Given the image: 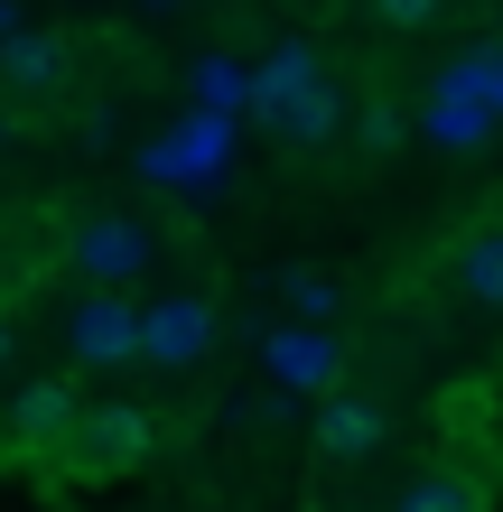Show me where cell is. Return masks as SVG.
I'll use <instances>...</instances> for the list:
<instances>
[{
  "label": "cell",
  "mask_w": 503,
  "mask_h": 512,
  "mask_svg": "<svg viewBox=\"0 0 503 512\" xmlns=\"http://www.w3.org/2000/svg\"><path fill=\"white\" fill-rule=\"evenodd\" d=\"M271 373L289 391H336L345 382V345L327 336V326H299V317H289L280 336H271Z\"/></svg>",
  "instance_id": "cell-6"
},
{
  "label": "cell",
  "mask_w": 503,
  "mask_h": 512,
  "mask_svg": "<svg viewBox=\"0 0 503 512\" xmlns=\"http://www.w3.org/2000/svg\"><path fill=\"white\" fill-rule=\"evenodd\" d=\"M205 354H215V308H205V298H159V308H140V345H131V364L196 373Z\"/></svg>",
  "instance_id": "cell-2"
},
{
  "label": "cell",
  "mask_w": 503,
  "mask_h": 512,
  "mask_svg": "<svg viewBox=\"0 0 503 512\" xmlns=\"http://www.w3.org/2000/svg\"><path fill=\"white\" fill-rule=\"evenodd\" d=\"M280 298H289V317H299V326H327V317L345 308L327 270H289V280H280Z\"/></svg>",
  "instance_id": "cell-13"
},
{
  "label": "cell",
  "mask_w": 503,
  "mask_h": 512,
  "mask_svg": "<svg viewBox=\"0 0 503 512\" xmlns=\"http://www.w3.org/2000/svg\"><path fill=\"white\" fill-rule=\"evenodd\" d=\"M382 438H392V401H373V391H317V457L327 466H364Z\"/></svg>",
  "instance_id": "cell-4"
},
{
  "label": "cell",
  "mask_w": 503,
  "mask_h": 512,
  "mask_svg": "<svg viewBox=\"0 0 503 512\" xmlns=\"http://www.w3.org/2000/svg\"><path fill=\"white\" fill-rule=\"evenodd\" d=\"M131 345H140V308H131L122 289H84L75 317H66V354H75L84 373H122Z\"/></svg>",
  "instance_id": "cell-3"
},
{
  "label": "cell",
  "mask_w": 503,
  "mask_h": 512,
  "mask_svg": "<svg viewBox=\"0 0 503 512\" xmlns=\"http://www.w3.org/2000/svg\"><path fill=\"white\" fill-rule=\"evenodd\" d=\"M438 10H448V0H373V19L392 28V38H410V28H429Z\"/></svg>",
  "instance_id": "cell-14"
},
{
  "label": "cell",
  "mask_w": 503,
  "mask_h": 512,
  "mask_svg": "<svg viewBox=\"0 0 503 512\" xmlns=\"http://www.w3.org/2000/svg\"><path fill=\"white\" fill-rule=\"evenodd\" d=\"M150 261H159V243H150V224H131V215H75L66 224V270L84 289H131Z\"/></svg>",
  "instance_id": "cell-1"
},
{
  "label": "cell",
  "mask_w": 503,
  "mask_h": 512,
  "mask_svg": "<svg viewBox=\"0 0 503 512\" xmlns=\"http://www.w3.org/2000/svg\"><path fill=\"white\" fill-rule=\"evenodd\" d=\"M0 75H10L19 94H47V84H66V47H56V38H28V28H19V38L0 47Z\"/></svg>",
  "instance_id": "cell-11"
},
{
  "label": "cell",
  "mask_w": 503,
  "mask_h": 512,
  "mask_svg": "<svg viewBox=\"0 0 503 512\" xmlns=\"http://www.w3.org/2000/svg\"><path fill=\"white\" fill-rule=\"evenodd\" d=\"M308 75H327V66H317V47L308 38H280L271 56H261V75H252V112H271L280 94H299Z\"/></svg>",
  "instance_id": "cell-9"
},
{
  "label": "cell",
  "mask_w": 503,
  "mask_h": 512,
  "mask_svg": "<svg viewBox=\"0 0 503 512\" xmlns=\"http://www.w3.org/2000/svg\"><path fill=\"white\" fill-rule=\"evenodd\" d=\"M66 429H75V391H66V382L19 391V438H28V447H47V457H56V438H66Z\"/></svg>",
  "instance_id": "cell-10"
},
{
  "label": "cell",
  "mask_w": 503,
  "mask_h": 512,
  "mask_svg": "<svg viewBox=\"0 0 503 512\" xmlns=\"http://www.w3.org/2000/svg\"><path fill=\"white\" fill-rule=\"evenodd\" d=\"M401 512H485V494L466 485L457 466H438V475H420V485L401 494Z\"/></svg>",
  "instance_id": "cell-12"
},
{
  "label": "cell",
  "mask_w": 503,
  "mask_h": 512,
  "mask_svg": "<svg viewBox=\"0 0 503 512\" xmlns=\"http://www.w3.org/2000/svg\"><path fill=\"white\" fill-rule=\"evenodd\" d=\"M261 131L289 140V149H327L345 131V94H336V75H308L299 94H280L271 112H261Z\"/></svg>",
  "instance_id": "cell-5"
},
{
  "label": "cell",
  "mask_w": 503,
  "mask_h": 512,
  "mask_svg": "<svg viewBox=\"0 0 503 512\" xmlns=\"http://www.w3.org/2000/svg\"><path fill=\"white\" fill-rule=\"evenodd\" d=\"M0 364H10V317H0Z\"/></svg>",
  "instance_id": "cell-15"
},
{
  "label": "cell",
  "mask_w": 503,
  "mask_h": 512,
  "mask_svg": "<svg viewBox=\"0 0 503 512\" xmlns=\"http://www.w3.org/2000/svg\"><path fill=\"white\" fill-rule=\"evenodd\" d=\"M448 289L466 308H503V224H476L448 243Z\"/></svg>",
  "instance_id": "cell-8"
},
{
  "label": "cell",
  "mask_w": 503,
  "mask_h": 512,
  "mask_svg": "<svg viewBox=\"0 0 503 512\" xmlns=\"http://www.w3.org/2000/svg\"><path fill=\"white\" fill-rule=\"evenodd\" d=\"M140 438H150L140 410H75V429L56 438V457H66V466H131Z\"/></svg>",
  "instance_id": "cell-7"
}]
</instances>
